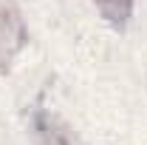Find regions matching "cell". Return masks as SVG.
<instances>
[{"label": "cell", "instance_id": "6da1fadb", "mask_svg": "<svg viewBox=\"0 0 147 145\" xmlns=\"http://www.w3.org/2000/svg\"><path fill=\"white\" fill-rule=\"evenodd\" d=\"M99 3V9L108 14L110 20H127V14H130V6H133V0H96Z\"/></svg>", "mask_w": 147, "mask_h": 145}, {"label": "cell", "instance_id": "7a4b0ae2", "mask_svg": "<svg viewBox=\"0 0 147 145\" xmlns=\"http://www.w3.org/2000/svg\"><path fill=\"white\" fill-rule=\"evenodd\" d=\"M45 145H71V137L65 134V128H48L45 131Z\"/></svg>", "mask_w": 147, "mask_h": 145}]
</instances>
